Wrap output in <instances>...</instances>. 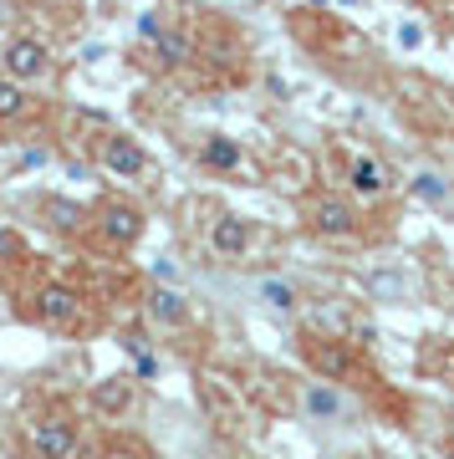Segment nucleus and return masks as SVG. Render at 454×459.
Returning a JSON list of instances; mask_svg holds the SVG:
<instances>
[{
  "label": "nucleus",
  "mask_w": 454,
  "mask_h": 459,
  "mask_svg": "<svg viewBox=\"0 0 454 459\" xmlns=\"http://www.w3.org/2000/svg\"><path fill=\"white\" fill-rule=\"evenodd\" d=\"M31 322L47 332H87L92 327V301L72 281H41L31 291Z\"/></svg>",
  "instance_id": "nucleus-1"
},
{
  "label": "nucleus",
  "mask_w": 454,
  "mask_h": 459,
  "mask_svg": "<svg viewBox=\"0 0 454 459\" xmlns=\"http://www.w3.org/2000/svg\"><path fill=\"white\" fill-rule=\"evenodd\" d=\"M26 444L36 459H77L82 449V424L66 409H41L26 424Z\"/></svg>",
  "instance_id": "nucleus-2"
},
{
  "label": "nucleus",
  "mask_w": 454,
  "mask_h": 459,
  "mask_svg": "<svg viewBox=\"0 0 454 459\" xmlns=\"http://www.w3.org/2000/svg\"><path fill=\"white\" fill-rule=\"evenodd\" d=\"M0 72L5 77H16V82L26 87H41L57 77V51H51V41H41V36H11L5 47H0Z\"/></svg>",
  "instance_id": "nucleus-3"
},
{
  "label": "nucleus",
  "mask_w": 454,
  "mask_h": 459,
  "mask_svg": "<svg viewBox=\"0 0 454 459\" xmlns=\"http://www.w3.org/2000/svg\"><path fill=\"white\" fill-rule=\"evenodd\" d=\"M296 352H301V362H307L317 377H327V383H353L357 368H362L353 342L327 337V332H301V337H296Z\"/></svg>",
  "instance_id": "nucleus-4"
},
{
  "label": "nucleus",
  "mask_w": 454,
  "mask_h": 459,
  "mask_svg": "<svg viewBox=\"0 0 454 459\" xmlns=\"http://www.w3.org/2000/svg\"><path fill=\"white\" fill-rule=\"evenodd\" d=\"M92 164H98L108 179H144L148 169H153V159H148V148L138 143L133 133L108 128V133H98V143H92Z\"/></svg>",
  "instance_id": "nucleus-5"
},
{
  "label": "nucleus",
  "mask_w": 454,
  "mask_h": 459,
  "mask_svg": "<svg viewBox=\"0 0 454 459\" xmlns=\"http://www.w3.org/2000/svg\"><path fill=\"white\" fill-rule=\"evenodd\" d=\"M144 230H148V220L133 199H102V204H92V235L108 250H133L144 240Z\"/></svg>",
  "instance_id": "nucleus-6"
},
{
  "label": "nucleus",
  "mask_w": 454,
  "mask_h": 459,
  "mask_svg": "<svg viewBox=\"0 0 454 459\" xmlns=\"http://www.w3.org/2000/svg\"><path fill=\"white\" fill-rule=\"evenodd\" d=\"M307 230L322 240H353L362 230V210L347 195H317L307 199Z\"/></svg>",
  "instance_id": "nucleus-7"
},
{
  "label": "nucleus",
  "mask_w": 454,
  "mask_h": 459,
  "mask_svg": "<svg viewBox=\"0 0 454 459\" xmlns=\"http://www.w3.org/2000/svg\"><path fill=\"white\" fill-rule=\"evenodd\" d=\"M205 246H210L214 261H245V250L256 246V225L245 214H214L210 230H205Z\"/></svg>",
  "instance_id": "nucleus-8"
},
{
  "label": "nucleus",
  "mask_w": 454,
  "mask_h": 459,
  "mask_svg": "<svg viewBox=\"0 0 454 459\" xmlns=\"http://www.w3.org/2000/svg\"><path fill=\"white\" fill-rule=\"evenodd\" d=\"M296 403H301V413H307L311 424H337V419H347L342 388L327 383V377H317V373H311L307 383H296Z\"/></svg>",
  "instance_id": "nucleus-9"
},
{
  "label": "nucleus",
  "mask_w": 454,
  "mask_h": 459,
  "mask_svg": "<svg viewBox=\"0 0 454 459\" xmlns=\"http://www.w3.org/2000/svg\"><path fill=\"white\" fill-rule=\"evenodd\" d=\"M144 316L159 332H189L195 327V307H189L174 286H148L144 291Z\"/></svg>",
  "instance_id": "nucleus-10"
},
{
  "label": "nucleus",
  "mask_w": 454,
  "mask_h": 459,
  "mask_svg": "<svg viewBox=\"0 0 454 459\" xmlns=\"http://www.w3.org/2000/svg\"><path fill=\"white\" fill-rule=\"evenodd\" d=\"M87 403H92V409L102 413V419H128L133 413V403H138V383H133V377H102V383H92V388H87Z\"/></svg>",
  "instance_id": "nucleus-11"
},
{
  "label": "nucleus",
  "mask_w": 454,
  "mask_h": 459,
  "mask_svg": "<svg viewBox=\"0 0 454 459\" xmlns=\"http://www.w3.org/2000/svg\"><path fill=\"white\" fill-rule=\"evenodd\" d=\"M347 189H353L362 204H373V199L393 195V174L378 164L373 153H353V159H347Z\"/></svg>",
  "instance_id": "nucleus-12"
},
{
  "label": "nucleus",
  "mask_w": 454,
  "mask_h": 459,
  "mask_svg": "<svg viewBox=\"0 0 454 459\" xmlns=\"http://www.w3.org/2000/svg\"><path fill=\"white\" fill-rule=\"evenodd\" d=\"M199 164L210 169V174H240V164H245V148H240V138L210 133V138L199 143Z\"/></svg>",
  "instance_id": "nucleus-13"
},
{
  "label": "nucleus",
  "mask_w": 454,
  "mask_h": 459,
  "mask_svg": "<svg viewBox=\"0 0 454 459\" xmlns=\"http://www.w3.org/2000/svg\"><path fill=\"white\" fill-rule=\"evenodd\" d=\"M41 220H47L57 235H77V230L92 225V210H82L77 199H62V195H47L41 199Z\"/></svg>",
  "instance_id": "nucleus-14"
},
{
  "label": "nucleus",
  "mask_w": 454,
  "mask_h": 459,
  "mask_svg": "<svg viewBox=\"0 0 454 459\" xmlns=\"http://www.w3.org/2000/svg\"><path fill=\"white\" fill-rule=\"evenodd\" d=\"M36 113V98L31 87L16 82V77H5L0 72V128H16V123H26V117Z\"/></svg>",
  "instance_id": "nucleus-15"
},
{
  "label": "nucleus",
  "mask_w": 454,
  "mask_h": 459,
  "mask_svg": "<svg viewBox=\"0 0 454 459\" xmlns=\"http://www.w3.org/2000/svg\"><path fill=\"white\" fill-rule=\"evenodd\" d=\"M199 398H205V409L214 413V419H220V424H230V419H235V409H240V394H235V388H230L225 377H214V373H199Z\"/></svg>",
  "instance_id": "nucleus-16"
},
{
  "label": "nucleus",
  "mask_w": 454,
  "mask_h": 459,
  "mask_svg": "<svg viewBox=\"0 0 454 459\" xmlns=\"http://www.w3.org/2000/svg\"><path fill=\"white\" fill-rule=\"evenodd\" d=\"M189 56H195V47H189L184 31L163 26V31L153 36V66H159V72H179V66H189Z\"/></svg>",
  "instance_id": "nucleus-17"
},
{
  "label": "nucleus",
  "mask_w": 454,
  "mask_h": 459,
  "mask_svg": "<svg viewBox=\"0 0 454 459\" xmlns=\"http://www.w3.org/2000/svg\"><path fill=\"white\" fill-rule=\"evenodd\" d=\"M408 195L423 199V204H434V210H444V204H454V179L450 174H434V169H419L408 179Z\"/></svg>",
  "instance_id": "nucleus-18"
},
{
  "label": "nucleus",
  "mask_w": 454,
  "mask_h": 459,
  "mask_svg": "<svg viewBox=\"0 0 454 459\" xmlns=\"http://www.w3.org/2000/svg\"><path fill=\"white\" fill-rule=\"evenodd\" d=\"M256 296L271 307V312H281V316H292L296 307H301L296 286H292V281H281V276H260V281H256Z\"/></svg>",
  "instance_id": "nucleus-19"
},
{
  "label": "nucleus",
  "mask_w": 454,
  "mask_h": 459,
  "mask_svg": "<svg viewBox=\"0 0 454 459\" xmlns=\"http://www.w3.org/2000/svg\"><path fill=\"white\" fill-rule=\"evenodd\" d=\"M26 261V240L16 230H0V265H21Z\"/></svg>",
  "instance_id": "nucleus-20"
},
{
  "label": "nucleus",
  "mask_w": 454,
  "mask_h": 459,
  "mask_svg": "<svg viewBox=\"0 0 454 459\" xmlns=\"http://www.w3.org/2000/svg\"><path fill=\"white\" fill-rule=\"evenodd\" d=\"M159 31H163V16H159V11H144V16H138V36H144V41H153Z\"/></svg>",
  "instance_id": "nucleus-21"
},
{
  "label": "nucleus",
  "mask_w": 454,
  "mask_h": 459,
  "mask_svg": "<svg viewBox=\"0 0 454 459\" xmlns=\"http://www.w3.org/2000/svg\"><path fill=\"white\" fill-rule=\"evenodd\" d=\"M450 383H454V368H450Z\"/></svg>",
  "instance_id": "nucleus-22"
},
{
  "label": "nucleus",
  "mask_w": 454,
  "mask_h": 459,
  "mask_svg": "<svg viewBox=\"0 0 454 459\" xmlns=\"http://www.w3.org/2000/svg\"><path fill=\"white\" fill-rule=\"evenodd\" d=\"M0 21H5V16H0Z\"/></svg>",
  "instance_id": "nucleus-23"
}]
</instances>
